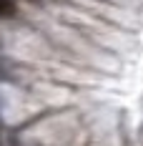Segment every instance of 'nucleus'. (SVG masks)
Instances as JSON below:
<instances>
[{
    "label": "nucleus",
    "mask_w": 143,
    "mask_h": 146,
    "mask_svg": "<svg viewBox=\"0 0 143 146\" xmlns=\"http://www.w3.org/2000/svg\"><path fill=\"white\" fill-rule=\"evenodd\" d=\"M18 13L15 0H0V18H13Z\"/></svg>",
    "instance_id": "f257e3e1"
}]
</instances>
